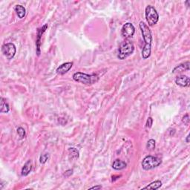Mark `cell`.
Here are the masks:
<instances>
[{"instance_id":"e0dca14e","label":"cell","mask_w":190,"mask_h":190,"mask_svg":"<svg viewBox=\"0 0 190 190\" xmlns=\"http://www.w3.org/2000/svg\"><path fill=\"white\" fill-rule=\"evenodd\" d=\"M146 148L148 150H149V151L154 150V149H155V140H153V139L149 140V141L147 142Z\"/></svg>"},{"instance_id":"3957f363","label":"cell","mask_w":190,"mask_h":190,"mask_svg":"<svg viewBox=\"0 0 190 190\" xmlns=\"http://www.w3.org/2000/svg\"><path fill=\"white\" fill-rule=\"evenodd\" d=\"M135 51V46L131 42L126 40L120 44L118 48V55L117 57L120 59L123 60L131 55Z\"/></svg>"},{"instance_id":"7a4b0ae2","label":"cell","mask_w":190,"mask_h":190,"mask_svg":"<svg viewBox=\"0 0 190 190\" xmlns=\"http://www.w3.org/2000/svg\"><path fill=\"white\" fill-rule=\"evenodd\" d=\"M73 79L77 82L84 84V85H91L99 80V77L95 74H87L82 72H76L74 74Z\"/></svg>"},{"instance_id":"9a60e30c","label":"cell","mask_w":190,"mask_h":190,"mask_svg":"<svg viewBox=\"0 0 190 190\" xmlns=\"http://www.w3.org/2000/svg\"><path fill=\"white\" fill-rule=\"evenodd\" d=\"M162 186V182L161 180H155L154 182L151 183L150 184L145 186L143 188V189H158L160 187H161Z\"/></svg>"},{"instance_id":"6da1fadb","label":"cell","mask_w":190,"mask_h":190,"mask_svg":"<svg viewBox=\"0 0 190 190\" xmlns=\"http://www.w3.org/2000/svg\"><path fill=\"white\" fill-rule=\"evenodd\" d=\"M140 28L141 31L144 42H145V45H144L142 51V57L144 59H146L150 57L151 52H152V32H151V30L149 26L144 23L143 22H140Z\"/></svg>"},{"instance_id":"9c48e42d","label":"cell","mask_w":190,"mask_h":190,"mask_svg":"<svg viewBox=\"0 0 190 190\" xmlns=\"http://www.w3.org/2000/svg\"><path fill=\"white\" fill-rule=\"evenodd\" d=\"M73 66V63L71 62H68V63H63V64L59 66V67H58L57 69V73L58 74H65L67 73L70 69L72 68Z\"/></svg>"},{"instance_id":"7402d4cb","label":"cell","mask_w":190,"mask_h":190,"mask_svg":"<svg viewBox=\"0 0 190 190\" xmlns=\"http://www.w3.org/2000/svg\"><path fill=\"white\" fill-rule=\"evenodd\" d=\"M72 174H73V170L72 169L67 170V171L66 172V173L64 174V176H66V177H69V176L72 175Z\"/></svg>"},{"instance_id":"603a6c76","label":"cell","mask_w":190,"mask_h":190,"mask_svg":"<svg viewBox=\"0 0 190 190\" xmlns=\"http://www.w3.org/2000/svg\"><path fill=\"white\" fill-rule=\"evenodd\" d=\"M102 186H93V187L90 188V189H101Z\"/></svg>"},{"instance_id":"ffe728a7","label":"cell","mask_w":190,"mask_h":190,"mask_svg":"<svg viewBox=\"0 0 190 190\" xmlns=\"http://www.w3.org/2000/svg\"><path fill=\"white\" fill-rule=\"evenodd\" d=\"M182 121L183 123H184L185 125H188L189 124V117L188 114H186L185 116H184L183 117V119H182Z\"/></svg>"},{"instance_id":"52a82bcc","label":"cell","mask_w":190,"mask_h":190,"mask_svg":"<svg viewBox=\"0 0 190 190\" xmlns=\"http://www.w3.org/2000/svg\"><path fill=\"white\" fill-rule=\"evenodd\" d=\"M135 32V28L134 25L130 22H127L123 26L121 29V34L125 39H130L134 36Z\"/></svg>"},{"instance_id":"30bf717a","label":"cell","mask_w":190,"mask_h":190,"mask_svg":"<svg viewBox=\"0 0 190 190\" xmlns=\"http://www.w3.org/2000/svg\"><path fill=\"white\" fill-rule=\"evenodd\" d=\"M48 28V25H45L43 28L38 30L37 32V40H36V47H37V55L40 56V41H41V37L43 33L45 32V30Z\"/></svg>"},{"instance_id":"44dd1931","label":"cell","mask_w":190,"mask_h":190,"mask_svg":"<svg viewBox=\"0 0 190 190\" xmlns=\"http://www.w3.org/2000/svg\"><path fill=\"white\" fill-rule=\"evenodd\" d=\"M152 124H153V120L152 117H149V118L147 119V121H146V127L151 128L152 126Z\"/></svg>"},{"instance_id":"277c9868","label":"cell","mask_w":190,"mask_h":190,"mask_svg":"<svg viewBox=\"0 0 190 190\" xmlns=\"http://www.w3.org/2000/svg\"><path fill=\"white\" fill-rule=\"evenodd\" d=\"M146 19L148 24L149 26H153L159 20V15H158L157 10L152 5H148L146 8L145 10Z\"/></svg>"},{"instance_id":"cb8c5ba5","label":"cell","mask_w":190,"mask_h":190,"mask_svg":"<svg viewBox=\"0 0 190 190\" xmlns=\"http://www.w3.org/2000/svg\"><path fill=\"white\" fill-rule=\"evenodd\" d=\"M186 142H189V135H188V136H187V137H186Z\"/></svg>"},{"instance_id":"ba28073f","label":"cell","mask_w":190,"mask_h":190,"mask_svg":"<svg viewBox=\"0 0 190 190\" xmlns=\"http://www.w3.org/2000/svg\"><path fill=\"white\" fill-rule=\"evenodd\" d=\"M175 83L180 87H188L190 84L189 78L187 76L181 75L175 79Z\"/></svg>"},{"instance_id":"8992f818","label":"cell","mask_w":190,"mask_h":190,"mask_svg":"<svg viewBox=\"0 0 190 190\" xmlns=\"http://www.w3.org/2000/svg\"><path fill=\"white\" fill-rule=\"evenodd\" d=\"M2 52L4 54L5 57H6L7 59H11L15 56L17 49H16L14 44L6 43L4 44L2 47Z\"/></svg>"},{"instance_id":"2e32d148","label":"cell","mask_w":190,"mask_h":190,"mask_svg":"<svg viewBox=\"0 0 190 190\" xmlns=\"http://www.w3.org/2000/svg\"><path fill=\"white\" fill-rule=\"evenodd\" d=\"M68 152H69V155L71 158V159H77L80 156L79 151L75 148H70L68 149Z\"/></svg>"},{"instance_id":"5b68a950","label":"cell","mask_w":190,"mask_h":190,"mask_svg":"<svg viewBox=\"0 0 190 190\" xmlns=\"http://www.w3.org/2000/svg\"><path fill=\"white\" fill-rule=\"evenodd\" d=\"M162 161L160 158L148 155L142 161V167L144 170H151L161 165Z\"/></svg>"},{"instance_id":"8fae6325","label":"cell","mask_w":190,"mask_h":190,"mask_svg":"<svg viewBox=\"0 0 190 190\" xmlns=\"http://www.w3.org/2000/svg\"><path fill=\"white\" fill-rule=\"evenodd\" d=\"M31 169H32V161L29 160L26 162L25 164L22 167L21 174L22 176H27L31 172Z\"/></svg>"},{"instance_id":"4fadbf2b","label":"cell","mask_w":190,"mask_h":190,"mask_svg":"<svg viewBox=\"0 0 190 190\" xmlns=\"http://www.w3.org/2000/svg\"><path fill=\"white\" fill-rule=\"evenodd\" d=\"M14 10H15V11L17 12V16H18V17L19 19L24 18V17L25 16V13H26V10H25V8L22 6V5H16Z\"/></svg>"},{"instance_id":"7c38bea8","label":"cell","mask_w":190,"mask_h":190,"mask_svg":"<svg viewBox=\"0 0 190 190\" xmlns=\"http://www.w3.org/2000/svg\"><path fill=\"white\" fill-rule=\"evenodd\" d=\"M126 166H127L126 163L120 160H116L112 163V168L115 170H122L126 168Z\"/></svg>"},{"instance_id":"ac0fdd59","label":"cell","mask_w":190,"mask_h":190,"mask_svg":"<svg viewBox=\"0 0 190 190\" xmlns=\"http://www.w3.org/2000/svg\"><path fill=\"white\" fill-rule=\"evenodd\" d=\"M17 133H18L19 136L20 137V138H24L26 135L25 131L24 128L22 127H19L18 128H17Z\"/></svg>"},{"instance_id":"d6986e66","label":"cell","mask_w":190,"mask_h":190,"mask_svg":"<svg viewBox=\"0 0 190 190\" xmlns=\"http://www.w3.org/2000/svg\"><path fill=\"white\" fill-rule=\"evenodd\" d=\"M48 159H49V154H42V155L40 156V163H46V161H47Z\"/></svg>"},{"instance_id":"5bb4252c","label":"cell","mask_w":190,"mask_h":190,"mask_svg":"<svg viewBox=\"0 0 190 190\" xmlns=\"http://www.w3.org/2000/svg\"><path fill=\"white\" fill-rule=\"evenodd\" d=\"M0 100V112L2 113H8L9 112V105L3 97H1Z\"/></svg>"}]
</instances>
